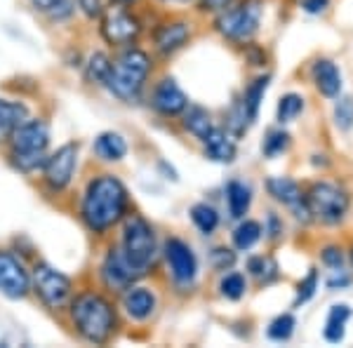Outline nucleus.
Masks as SVG:
<instances>
[{
	"label": "nucleus",
	"mask_w": 353,
	"mask_h": 348,
	"mask_svg": "<svg viewBox=\"0 0 353 348\" xmlns=\"http://www.w3.org/2000/svg\"><path fill=\"white\" fill-rule=\"evenodd\" d=\"M137 271L128 264V259L123 256L121 249L111 247L109 254L104 256V264H101V280L113 292H125L128 287H132L137 280Z\"/></svg>",
	"instance_id": "obj_14"
},
{
	"label": "nucleus",
	"mask_w": 353,
	"mask_h": 348,
	"mask_svg": "<svg viewBox=\"0 0 353 348\" xmlns=\"http://www.w3.org/2000/svg\"><path fill=\"white\" fill-rule=\"evenodd\" d=\"M269 83H271V76H257L245 88L241 101L245 106V113H248L250 123H254L259 118V108H261V101H264L266 90H269Z\"/></svg>",
	"instance_id": "obj_24"
},
{
	"label": "nucleus",
	"mask_w": 353,
	"mask_h": 348,
	"mask_svg": "<svg viewBox=\"0 0 353 348\" xmlns=\"http://www.w3.org/2000/svg\"><path fill=\"white\" fill-rule=\"evenodd\" d=\"M31 289L50 311H59L71 299V280L50 264H38L31 276Z\"/></svg>",
	"instance_id": "obj_7"
},
{
	"label": "nucleus",
	"mask_w": 353,
	"mask_h": 348,
	"mask_svg": "<svg viewBox=\"0 0 353 348\" xmlns=\"http://www.w3.org/2000/svg\"><path fill=\"white\" fill-rule=\"evenodd\" d=\"M151 106L156 108L161 116L174 118V116H181V113L186 111V106H189V96H186L184 90L176 85L174 78H163L151 94Z\"/></svg>",
	"instance_id": "obj_15"
},
{
	"label": "nucleus",
	"mask_w": 353,
	"mask_h": 348,
	"mask_svg": "<svg viewBox=\"0 0 353 348\" xmlns=\"http://www.w3.org/2000/svg\"><path fill=\"white\" fill-rule=\"evenodd\" d=\"M266 191H269V196L276 203L292 209L299 221H311V212L306 207L304 191H301V186L294 179H290V176H269L266 179Z\"/></svg>",
	"instance_id": "obj_11"
},
{
	"label": "nucleus",
	"mask_w": 353,
	"mask_h": 348,
	"mask_svg": "<svg viewBox=\"0 0 353 348\" xmlns=\"http://www.w3.org/2000/svg\"><path fill=\"white\" fill-rule=\"evenodd\" d=\"M123 256L134 268L137 276H144L156 259V233L149 221L139 214L128 216L123 228Z\"/></svg>",
	"instance_id": "obj_4"
},
{
	"label": "nucleus",
	"mask_w": 353,
	"mask_h": 348,
	"mask_svg": "<svg viewBox=\"0 0 353 348\" xmlns=\"http://www.w3.org/2000/svg\"><path fill=\"white\" fill-rule=\"evenodd\" d=\"M165 259H168L170 273H172L174 283L191 285L198 276V259L193 249L179 238H170L165 243Z\"/></svg>",
	"instance_id": "obj_12"
},
{
	"label": "nucleus",
	"mask_w": 353,
	"mask_h": 348,
	"mask_svg": "<svg viewBox=\"0 0 353 348\" xmlns=\"http://www.w3.org/2000/svg\"><path fill=\"white\" fill-rule=\"evenodd\" d=\"M248 271L259 285H271L273 280H278V276H281L276 259H273V256H264V254L250 256V259H248Z\"/></svg>",
	"instance_id": "obj_26"
},
{
	"label": "nucleus",
	"mask_w": 353,
	"mask_h": 348,
	"mask_svg": "<svg viewBox=\"0 0 353 348\" xmlns=\"http://www.w3.org/2000/svg\"><path fill=\"white\" fill-rule=\"evenodd\" d=\"M78 8H81L85 12V17H90V19L101 17V12H104V5H101V0H78Z\"/></svg>",
	"instance_id": "obj_42"
},
{
	"label": "nucleus",
	"mask_w": 353,
	"mask_h": 348,
	"mask_svg": "<svg viewBox=\"0 0 353 348\" xmlns=\"http://www.w3.org/2000/svg\"><path fill=\"white\" fill-rule=\"evenodd\" d=\"M111 59L106 57L104 52H94L92 57L88 59V78L92 83H99V85H106L111 76Z\"/></svg>",
	"instance_id": "obj_30"
},
{
	"label": "nucleus",
	"mask_w": 353,
	"mask_h": 348,
	"mask_svg": "<svg viewBox=\"0 0 353 348\" xmlns=\"http://www.w3.org/2000/svg\"><path fill=\"white\" fill-rule=\"evenodd\" d=\"M245 289H248V283H245V278L241 276V273H226L219 283L221 296H226V299H231V301L243 299Z\"/></svg>",
	"instance_id": "obj_33"
},
{
	"label": "nucleus",
	"mask_w": 353,
	"mask_h": 348,
	"mask_svg": "<svg viewBox=\"0 0 353 348\" xmlns=\"http://www.w3.org/2000/svg\"><path fill=\"white\" fill-rule=\"evenodd\" d=\"M330 5V0H301V10L309 14H321L325 12Z\"/></svg>",
	"instance_id": "obj_45"
},
{
	"label": "nucleus",
	"mask_w": 353,
	"mask_h": 348,
	"mask_svg": "<svg viewBox=\"0 0 353 348\" xmlns=\"http://www.w3.org/2000/svg\"><path fill=\"white\" fill-rule=\"evenodd\" d=\"M321 259L327 268L344 266V252H341V247H337V245H327V247L321 252Z\"/></svg>",
	"instance_id": "obj_39"
},
{
	"label": "nucleus",
	"mask_w": 353,
	"mask_h": 348,
	"mask_svg": "<svg viewBox=\"0 0 353 348\" xmlns=\"http://www.w3.org/2000/svg\"><path fill=\"white\" fill-rule=\"evenodd\" d=\"M290 148V134L285 130H271L269 134H266L264 144H261V153H264L266 158H278L283 156Z\"/></svg>",
	"instance_id": "obj_31"
},
{
	"label": "nucleus",
	"mask_w": 353,
	"mask_h": 348,
	"mask_svg": "<svg viewBox=\"0 0 353 348\" xmlns=\"http://www.w3.org/2000/svg\"><path fill=\"white\" fill-rule=\"evenodd\" d=\"M191 38V28L186 21H168L161 24L153 33V45L161 54H172L181 50Z\"/></svg>",
	"instance_id": "obj_16"
},
{
	"label": "nucleus",
	"mask_w": 353,
	"mask_h": 348,
	"mask_svg": "<svg viewBox=\"0 0 353 348\" xmlns=\"http://www.w3.org/2000/svg\"><path fill=\"white\" fill-rule=\"evenodd\" d=\"M149 73H151L149 54H146L144 50L128 48L116 59V64H113L111 76H109V81H106V88H109L118 99L132 101L139 96Z\"/></svg>",
	"instance_id": "obj_3"
},
{
	"label": "nucleus",
	"mask_w": 353,
	"mask_h": 348,
	"mask_svg": "<svg viewBox=\"0 0 353 348\" xmlns=\"http://www.w3.org/2000/svg\"><path fill=\"white\" fill-rule=\"evenodd\" d=\"M210 264H212L214 271H231L233 266H236V252L229 247H214L212 252H210Z\"/></svg>",
	"instance_id": "obj_37"
},
{
	"label": "nucleus",
	"mask_w": 353,
	"mask_h": 348,
	"mask_svg": "<svg viewBox=\"0 0 353 348\" xmlns=\"http://www.w3.org/2000/svg\"><path fill=\"white\" fill-rule=\"evenodd\" d=\"M351 261H353V254H351Z\"/></svg>",
	"instance_id": "obj_49"
},
{
	"label": "nucleus",
	"mask_w": 353,
	"mask_h": 348,
	"mask_svg": "<svg viewBox=\"0 0 353 348\" xmlns=\"http://www.w3.org/2000/svg\"><path fill=\"white\" fill-rule=\"evenodd\" d=\"M304 198H306V207L311 212V219L321 221L325 226L341 224L351 207L349 193L337 184H330V181H316L304 193Z\"/></svg>",
	"instance_id": "obj_6"
},
{
	"label": "nucleus",
	"mask_w": 353,
	"mask_h": 348,
	"mask_svg": "<svg viewBox=\"0 0 353 348\" xmlns=\"http://www.w3.org/2000/svg\"><path fill=\"white\" fill-rule=\"evenodd\" d=\"M250 205H252V188L243 181L233 179L226 184V207L233 219H243L248 214Z\"/></svg>",
	"instance_id": "obj_21"
},
{
	"label": "nucleus",
	"mask_w": 353,
	"mask_h": 348,
	"mask_svg": "<svg viewBox=\"0 0 353 348\" xmlns=\"http://www.w3.org/2000/svg\"><path fill=\"white\" fill-rule=\"evenodd\" d=\"M10 146L17 156H41L50 146V127L48 123L36 118V121H26L10 134Z\"/></svg>",
	"instance_id": "obj_9"
},
{
	"label": "nucleus",
	"mask_w": 353,
	"mask_h": 348,
	"mask_svg": "<svg viewBox=\"0 0 353 348\" xmlns=\"http://www.w3.org/2000/svg\"><path fill=\"white\" fill-rule=\"evenodd\" d=\"M113 3H116V5H125V8H128V5L137 3V0H113Z\"/></svg>",
	"instance_id": "obj_47"
},
{
	"label": "nucleus",
	"mask_w": 353,
	"mask_h": 348,
	"mask_svg": "<svg viewBox=\"0 0 353 348\" xmlns=\"http://www.w3.org/2000/svg\"><path fill=\"white\" fill-rule=\"evenodd\" d=\"M128 212V188L118 176L101 174L94 176L85 188L81 216L85 226L97 236L106 233L123 219Z\"/></svg>",
	"instance_id": "obj_1"
},
{
	"label": "nucleus",
	"mask_w": 353,
	"mask_h": 348,
	"mask_svg": "<svg viewBox=\"0 0 353 348\" xmlns=\"http://www.w3.org/2000/svg\"><path fill=\"white\" fill-rule=\"evenodd\" d=\"M94 153L106 163H118L128 156V141L118 132H101L94 139Z\"/></svg>",
	"instance_id": "obj_20"
},
{
	"label": "nucleus",
	"mask_w": 353,
	"mask_h": 348,
	"mask_svg": "<svg viewBox=\"0 0 353 348\" xmlns=\"http://www.w3.org/2000/svg\"><path fill=\"white\" fill-rule=\"evenodd\" d=\"M123 308L132 320H149L156 311V294L149 287H128L123 294Z\"/></svg>",
	"instance_id": "obj_19"
},
{
	"label": "nucleus",
	"mask_w": 353,
	"mask_h": 348,
	"mask_svg": "<svg viewBox=\"0 0 353 348\" xmlns=\"http://www.w3.org/2000/svg\"><path fill=\"white\" fill-rule=\"evenodd\" d=\"M10 158H12L14 167L21 170V172H26V174L45 167V163H48V153H41V156H17V153H10Z\"/></svg>",
	"instance_id": "obj_38"
},
{
	"label": "nucleus",
	"mask_w": 353,
	"mask_h": 348,
	"mask_svg": "<svg viewBox=\"0 0 353 348\" xmlns=\"http://www.w3.org/2000/svg\"><path fill=\"white\" fill-rule=\"evenodd\" d=\"M311 78L316 90L327 99H337L341 92V71L330 59H316L311 68Z\"/></svg>",
	"instance_id": "obj_17"
},
{
	"label": "nucleus",
	"mask_w": 353,
	"mask_h": 348,
	"mask_svg": "<svg viewBox=\"0 0 353 348\" xmlns=\"http://www.w3.org/2000/svg\"><path fill=\"white\" fill-rule=\"evenodd\" d=\"M316 289H318V271H316V268H309L306 278H301V280L297 283L294 306H301V304H306V301H311L313 294H316Z\"/></svg>",
	"instance_id": "obj_36"
},
{
	"label": "nucleus",
	"mask_w": 353,
	"mask_h": 348,
	"mask_svg": "<svg viewBox=\"0 0 353 348\" xmlns=\"http://www.w3.org/2000/svg\"><path fill=\"white\" fill-rule=\"evenodd\" d=\"M264 233H269L271 240H278L283 233V221L278 214H269V219H266V226H264Z\"/></svg>",
	"instance_id": "obj_44"
},
{
	"label": "nucleus",
	"mask_w": 353,
	"mask_h": 348,
	"mask_svg": "<svg viewBox=\"0 0 353 348\" xmlns=\"http://www.w3.org/2000/svg\"><path fill=\"white\" fill-rule=\"evenodd\" d=\"M184 130L189 134H193L196 139L205 141L210 136V132L214 130L212 116H210L208 108L203 106H186L184 111Z\"/></svg>",
	"instance_id": "obj_22"
},
{
	"label": "nucleus",
	"mask_w": 353,
	"mask_h": 348,
	"mask_svg": "<svg viewBox=\"0 0 353 348\" xmlns=\"http://www.w3.org/2000/svg\"><path fill=\"white\" fill-rule=\"evenodd\" d=\"M301 111H304V96L290 92L285 96H281V101H278V108H276V118L281 125L285 123H292L297 121L301 116Z\"/></svg>",
	"instance_id": "obj_29"
},
{
	"label": "nucleus",
	"mask_w": 353,
	"mask_h": 348,
	"mask_svg": "<svg viewBox=\"0 0 353 348\" xmlns=\"http://www.w3.org/2000/svg\"><path fill=\"white\" fill-rule=\"evenodd\" d=\"M294 327H297V320H294L292 313H283V316H278L276 320L269 325L266 334H269L271 341H288L290 336L294 334Z\"/></svg>",
	"instance_id": "obj_32"
},
{
	"label": "nucleus",
	"mask_w": 353,
	"mask_h": 348,
	"mask_svg": "<svg viewBox=\"0 0 353 348\" xmlns=\"http://www.w3.org/2000/svg\"><path fill=\"white\" fill-rule=\"evenodd\" d=\"M261 233H264V228H261L259 221L245 219L236 226V231H233V245H236V249H241V252H248V249H252L254 245L261 240Z\"/></svg>",
	"instance_id": "obj_27"
},
{
	"label": "nucleus",
	"mask_w": 353,
	"mask_h": 348,
	"mask_svg": "<svg viewBox=\"0 0 353 348\" xmlns=\"http://www.w3.org/2000/svg\"><path fill=\"white\" fill-rule=\"evenodd\" d=\"M351 318V308L346 304H337L330 308L327 313V323H325V341L330 344H339V341H344V334H346V323H349Z\"/></svg>",
	"instance_id": "obj_25"
},
{
	"label": "nucleus",
	"mask_w": 353,
	"mask_h": 348,
	"mask_svg": "<svg viewBox=\"0 0 353 348\" xmlns=\"http://www.w3.org/2000/svg\"><path fill=\"white\" fill-rule=\"evenodd\" d=\"M31 3H33V8H36V10H41V12H48V10L57 3V0H31Z\"/></svg>",
	"instance_id": "obj_46"
},
{
	"label": "nucleus",
	"mask_w": 353,
	"mask_h": 348,
	"mask_svg": "<svg viewBox=\"0 0 353 348\" xmlns=\"http://www.w3.org/2000/svg\"><path fill=\"white\" fill-rule=\"evenodd\" d=\"M48 14H50V19H54V21L68 19V17L73 14V0H57L52 8L48 10Z\"/></svg>",
	"instance_id": "obj_40"
},
{
	"label": "nucleus",
	"mask_w": 353,
	"mask_h": 348,
	"mask_svg": "<svg viewBox=\"0 0 353 348\" xmlns=\"http://www.w3.org/2000/svg\"><path fill=\"white\" fill-rule=\"evenodd\" d=\"M141 33L139 19L130 12L125 5L113 3L106 12H101V38L109 45L123 48V45H132Z\"/></svg>",
	"instance_id": "obj_8"
},
{
	"label": "nucleus",
	"mask_w": 353,
	"mask_h": 348,
	"mask_svg": "<svg viewBox=\"0 0 353 348\" xmlns=\"http://www.w3.org/2000/svg\"><path fill=\"white\" fill-rule=\"evenodd\" d=\"M191 219H193V224H196V228L203 233V236H212V233L217 231V226H219L217 209H214L212 205H208V203L193 205V207H191Z\"/></svg>",
	"instance_id": "obj_28"
},
{
	"label": "nucleus",
	"mask_w": 353,
	"mask_h": 348,
	"mask_svg": "<svg viewBox=\"0 0 353 348\" xmlns=\"http://www.w3.org/2000/svg\"><path fill=\"white\" fill-rule=\"evenodd\" d=\"M261 14H264V0H241V3L226 8L217 14V31L233 43H248L257 36Z\"/></svg>",
	"instance_id": "obj_5"
},
{
	"label": "nucleus",
	"mask_w": 353,
	"mask_h": 348,
	"mask_svg": "<svg viewBox=\"0 0 353 348\" xmlns=\"http://www.w3.org/2000/svg\"><path fill=\"white\" fill-rule=\"evenodd\" d=\"M203 144H205V158H210L212 163L229 165L236 161L238 148H236V141H233V134L229 130L214 127Z\"/></svg>",
	"instance_id": "obj_18"
},
{
	"label": "nucleus",
	"mask_w": 353,
	"mask_h": 348,
	"mask_svg": "<svg viewBox=\"0 0 353 348\" xmlns=\"http://www.w3.org/2000/svg\"><path fill=\"white\" fill-rule=\"evenodd\" d=\"M334 125L341 132H349L353 127V99L351 96H337V104H334Z\"/></svg>",
	"instance_id": "obj_35"
},
{
	"label": "nucleus",
	"mask_w": 353,
	"mask_h": 348,
	"mask_svg": "<svg viewBox=\"0 0 353 348\" xmlns=\"http://www.w3.org/2000/svg\"><path fill=\"white\" fill-rule=\"evenodd\" d=\"M71 320L78 334L90 344H106L116 332V308L101 294L85 292L71 301Z\"/></svg>",
	"instance_id": "obj_2"
},
{
	"label": "nucleus",
	"mask_w": 353,
	"mask_h": 348,
	"mask_svg": "<svg viewBox=\"0 0 353 348\" xmlns=\"http://www.w3.org/2000/svg\"><path fill=\"white\" fill-rule=\"evenodd\" d=\"M250 125H252V123H250L248 113H245L243 101L236 99V101H233V106H231V111H229V123H226V127H229V132L233 136H243L245 132H248Z\"/></svg>",
	"instance_id": "obj_34"
},
{
	"label": "nucleus",
	"mask_w": 353,
	"mask_h": 348,
	"mask_svg": "<svg viewBox=\"0 0 353 348\" xmlns=\"http://www.w3.org/2000/svg\"><path fill=\"white\" fill-rule=\"evenodd\" d=\"M28 118V108L21 101H0V139H10V134Z\"/></svg>",
	"instance_id": "obj_23"
},
{
	"label": "nucleus",
	"mask_w": 353,
	"mask_h": 348,
	"mask_svg": "<svg viewBox=\"0 0 353 348\" xmlns=\"http://www.w3.org/2000/svg\"><path fill=\"white\" fill-rule=\"evenodd\" d=\"M351 285V276L344 268H332V276L327 278V289H344Z\"/></svg>",
	"instance_id": "obj_41"
},
{
	"label": "nucleus",
	"mask_w": 353,
	"mask_h": 348,
	"mask_svg": "<svg viewBox=\"0 0 353 348\" xmlns=\"http://www.w3.org/2000/svg\"><path fill=\"white\" fill-rule=\"evenodd\" d=\"M31 289V276L10 252H0V292L10 299H24Z\"/></svg>",
	"instance_id": "obj_13"
},
{
	"label": "nucleus",
	"mask_w": 353,
	"mask_h": 348,
	"mask_svg": "<svg viewBox=\"0 0 353 348\" xmlns=\"http://www.w3.org/2000/svg\"><path fill=\"white\" fill-rule=\"evenodd\" d=\"M76 165H78V144H64L59 146L52 156H48L43 172L45 181L52 191H64L71 184L73 174H76Z\"/></svg>",
	"instance_id": "obj_10"
},
{
	"label": "nucleus",
	"mask_w": 353,
	"mask_h": 348,
	"mask_svg": "<svg viewBox=\"0 0 353 348\" xmlns=\"http://www.w3.org/2000/svg\"><path fill=\"white\" fill-rule=\"evenodd\" d=\"M231 5H233V0H201L203 12H212V14L224 12V10L231 8Z\"/></svg>",
	"instance_id": "obj_43"
},
{
	"label": "nucleus",
	"mask_w": 353,
	"mask_h": 348,
	"mask_svg": "<svg viewBox=\"0 0 353 348\" xmlns=\"http://www.w3.org/2000/svg\"><path fill=\"white\" fill-rule=\"evenodd\" d=\"M165 3H186V0H165Z\"/></svg>",
	"instance_id": "obj_48"
}]
</instances>
